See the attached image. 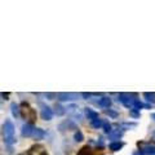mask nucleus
I'll list each match as a JSON object with an SVG mask.
<instances>
[{
  "label": "nucleus",
  "instance_id": "nucleus-1",
  "mask_svg": "<svg viewBox=\"0 0 155 155\" xmlns=\"http://www.w3.org/2000/svg\"><path fill=\"white\" fill-rule=\"evenodd\" d=\"M3 140L7 145H12L16 142V137H14V124L12 120H5L3 124Z\"/></svg>",
  "mask_w": 155,
  "mask_h": 155
},
{
  "label": "nucleus",
  "instance_id": "nucleus-2",
  "mask_svg": "<svg viewBox=\"0 0 155 155\" xmlns=\"http://www.w3.org/2000/svg\"><path fill=\"white\" fill-rule=\"evenodd\" d=\"M22 115L25 116L26 119H28L30 122H34V120L36 119V113H35V110L34 109H31L30 106H28V104H26V102H23L22 104Z\"/></svg>",
  "mask_w": 155,
  "mask_h": 155
},
{
  "label": "nucleus",
  "instance_id": "nucleus-3",
  "mask_svg": "<svg viewBox=\"0 0 155 155\" xmlns=\"http://www.w3.org/2000/svg\"><path fill=\"white\" fill-rule=\"evenodd\" d=\"M34 130H35V127H34L31 123H26L22 125L21 134H22V137H32Z\"/></svg>",
  "mask_w": 155,
  "mask_h": 155
},
{
  "label": "nucleus",
  "instance_id": "nucleus-4",
  "mask_svg": "<svg viewBox=\"0 0 155 155\" xmlns=\"http://www.w3.org/2000/svg\"><path fill=\"white\" fill-rule=\"evenodd\" d=\"M40 116L44 120H52L53 118V110L47 105H41V111H40Z\"/></svg>",
  "mask_w": 155,
  "mask_h": 155
},
{
  "label": "nucleus",
  "instance_id": "nucleus-5",
  "mask_svg": "<svg viewBox=\"0 0 155 155\" xmlns=\"http://www.w3.org/2000/svg\"><path fill=\"white\" fill-rule=\"evenodd\" d=\"M26 155H48L45 149L40 146V145H35V146H32L30 150L27 151Z\"/></svg>",
  "mask_w": 155,
  "mask_h": 155
},
{
  "label": "nucleus",
  "instance_id": "nucleus-6",
  "mask_svg": "<svg viewBox=\"0 0 155 155\" xmlns=\"http://www.w3.org/2000/svg\"><path fill=\"white\" fill-rule=\"evenodd\" d=\"M76 94L74 93H57V98L60 101H71V100H76Z\"/></svg>",
  "mask_w": 155,
  "mask_h": 155
},
{
  "label": "nucleus",
  "instance_id": "nucleus-7",
  "mask_svg": "<svg viewBox=\"0 0 155 155\" xmlns=\"http://www.w3.org/2000/svg\"><path fill=\"white\" fill-rule=\"evenodd\" d=\"M84 113H85L87 118H88L91 122H93V120H96V119H100V118H98V113H97V111H94V110H92V109L87 107V109L84 110Z\"/></svg>",
  "mask_w": 155,
  "mask_h": 155
},
{
  "label": "nucleus",
  "instance_id": "nucleus-8",
  "mask_svg": "<svg viewBox=\"0 0 155 155\" xmlns=\"http://www.w3.org/2000/svg\"><path fill=\"white\" fill-rule=\"evenodd\" d=\"M98 105L101 106V107H104L105 110L109 109L110 105H111V98L110 97H101L100 101H98Z\"/></svg>",
  "mask_w": 155,
  "mask_h": 155
},
{
  "label": "nucleus",
  "instance_id": "nucleus-9",
  "mask_svg": "<svg viewBox=\"0 0 155 155\" xmlns=\"http://www.w3.org/2000/svg\"><path fill=\"white\" fill-rule=\"evenodd\" d=\"M123 146H124V142H122V141H114L109 145L110 150H113V151H118V150H120Z\"/></svg>",
  "mask_w": 155,
  "mask_h": 155
},
{
  "label": "nucleus",
  "instance_id": "nucleus-10",
  "mask_svg": "<svg viewBox=\"0 0 155 155\" xmlns=\"http://www.w3.org/2000/svg\"><path fill=\"white\" fill-rule=\"evenodd\" d=\"M32 137L35 138V140H43L45 137V132L43 129L40 128H35V130H34V134H32Z\"/></svg>",
  "mask_w": 155,
  "mask_h": 155
},
{
  "label": "nucleus",
  "instance_id": "nucleus-11",
  "mask_svg": "<svg viewBox=\"0 0 155 155\" xmlns=\"http://www.w3.org/2000/svg\"><path fill=\"white\" fill-rule=\"evenodd\" d=\"M19 106L16 104V102H13L11 105V111H12V115L14 116V118H18V116H21V113H19Z\"/></svg>",
  "mask_w": 155,
  "mask_h": 155
},
{
  "label": "nucleus",
  "instance_id": "nucleus-12",
  "mask_svg": "<svg viewBox=\"0 0 155 155\" xmlns=\"http://www.w3.org/2000/svg\"><path fill=\"white\" fill-rule=\"evenodd\" d=\"M76 155H94V154H93V151H92V149L88 146V145H87V146L81 147L79 151H78Z\"/></svg>",
  "mask_w": 155,
  "mask_h": 155
},
{
  "label": "nucleus",
  "instance_id": "nucleus-13",
  "mask_svg": "<svg viewBox=\"0 0 155 155\" xmlns=\"http://www.w3.org/2000/svg\"><path fill=\"white\" fill-rule=\"evenodd\" d=\"M123 136V130H115V132H111L110 134H109V137L111 138V140H116V141H119V138Z\"/></svg>",
  "mask_w": 155,
  "mask_h": 155
},
{
  "label": "nucleus",
  "instance_id": "nucleus-14",
  "mask_svg": "<svg viewBox=\"0 0 155 155\" xmlns=\"http://www.w3.org/2000/svg\"><path fill=\"white\" fill-rule=\"evenodd\" d=\"M143 97L146 98V101H149L150 104H154L155 102V93H154V92H151V93H149V92H145Z\"/></svg>",
  "mask_w": 155,
  "mask_h": 155
},
{
  "label": "nucleus",
  "instance_id": "nucleus-15",
  "mask_svg": "<svg viewBox=\"0 0 155 155\" xmlns=\"http://www.w3.org/2000/svg\"><path fill=\"white\" fill-rule=\"evenodd\" d=\"M54 113L57 114V115H64L65 113H66V110H65V107L64 106H61V105H58V104H56L54 105Z\"/></svg>",
  "mask_w": 155,
  "mask_h": 155
},
{
  "label": "nucleus",
  "instance_id": "nucleus-16",
  "mask_svg": "<svg viewBox=\"0 0 155 155\" xmlns=\"http://www.w3.org/2000/svg\"><path fill=\"white\" fill-rule=\"evenodd\" d=\"M91 124H92V127H93V128L98 129V128H101L104 125V122L101 119H96V120H93V122H91Z\"/></svg>",
  "mask_w": 155,
  "mask_h": 155
},
{
  "label": "nucleus",
  "instance_id": "nucleus-17",
  "mask_svg": "<svg viewBox=\"0 0 155 155\" xmlns=\"http://www.w3.org/2000/svg\"><path fill=\"white\" fill-rule=\"evenodd\" d=\"M74 140H75L76 142H80V141H83V140H84V136H83V133H81L79 129H78L76 132H75V134H74Z\"/></svg>",
  "mask_w": 155,
  "mask_h": 155
},
{
  "label": "nucleus",
  "instance_id": "nucleus-18",
  "mask_svg": "<svg viewBox=\"0 0 155 155\" xmlns=\"http://www.w3.org/2000/svg\"><path fill=\"white\" fill-rule=\"evenodd\" d=\"M105 114H106V115H109L110 118H113V119L118 118V113H116V111H114V110H111V109L105 110Z\"/></svg>",
  "mask_w": 155,
  "mask_h": 155
},
{
  "label": "nucleus",
  "instance_id": "nucleus-19",
  "mask_svg": "<svg viewBox=\"0 0 155 155\" xmlns=\"http://www.w3.org/2000/svg\"><path fill=\"white\" fill-rule=\"evenodd\" d=\"M102 128L105 130V133H111V125L107 123V122H104V125H102Z\"/></svg>",
  "mask_w": 155,
  "mask_h": 155
},
{
  "label": "nucleus",
  "instance_id": "nucleus-20",
  "mask_svg": "<svg viewBox=\"0 0 155 155\" xmlns=\"http://www.w3.org/2000/svg\"><path fill=\"white\" fill-rule=\"evenodd\" d=\"M129 115L132 116V118H140V111H137V110L132 109V110L129 111Z\"/></svg>",
  "mask_w": 155,
  "mask_h": 155
},
{
  "label": "nucleus",
  "instance_id": "nucleus-21",
  "mask_svg": "<svg viewBox=\"0 0 155 155\" xmlns=\"http://www.w3.org/2000/svg\"><path fill=\"white\" fill-rule=\"evenodd\" d=\"M45 96H47L49 100H53V97H57V94H53V93H47Z\"/></svg>",
  "mask_w": 155,
  "mask_h": 155
},
{
  "label": "nucleus",
  "instance_id": "nucleus-22",
  "mask_svg": "<svg viewBox=\"0 0 155 155\" xmlns=\"http://www.w3.org/2000/svg\"><path fill=\"white\" fill-rule=\"evenodd\" d=\"M153 140H155V132L153 133Z\"/></svg>",
  "mask_w": 155,
  "mask_h": 155
},
{
  "label": "nucleus",
  "instance_id": "nucleus-23",
  "mask_svg": "<svg viewBox=\"0 0 155 155\" xmlns=\"http://www.w3.org/2000/svg\"><path fill=\"white\" fill-rule=\"evenodd\" d=\"M151 118H153V119H155V114H153V115H151Z\"/></svg>",
  "mask_w": 155,
  "mask_h": 155
}]
</instances>
